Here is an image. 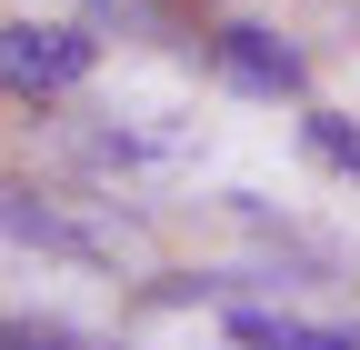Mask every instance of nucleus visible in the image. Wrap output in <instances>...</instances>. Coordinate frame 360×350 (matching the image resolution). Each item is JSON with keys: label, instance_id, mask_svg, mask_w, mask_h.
I'll return each instance as SVG.
<instances>
[{"label": "nucleus", "instance_id": "f257e3e1", "mask_svg": "<svg viewBox=\"0 0 360 350\" xmlns=\"http://www.w3.org/2000/svg\"><path fill=\"white\" fill-rule=\"evenodd\" d=\"M90 30L70 20H0V91H20V101H51V91H80L90 80Z\"/></svg>", "mask_w": 360, "mask_h": 350}, {"label": "nucleus", "instance_id": "f03ea898", "mask_svg": "<svg viewBox=\"0 0 360 350\" xmlns=\"http://www.w3.org/2000/svg\"><path fill=\"white\" fill-rule=\"evenodd\" d=\"M210 60H220V80H231V91H250V101H300V51H281V40L250 30V20L220 30Z\"/></svg>", "mask_w": 360, "mask_h": 350}, {"label": "nucleus", "instance_id": "7ed1b4c3", "mask_svg": "<svg viewBox=\"0 0 360 350\" xmlns=\"http://www.w3.org/2000/svg\"><path fill=\"white\" fill-rule=\"evenodd\" d=\"M0 231H11V240H30V250H60V260H110V240L70 231L60 210H40L30 190H0Z\"/></svg>", "mask_w": 360, "mask_h": 350}, {"label": "nucleus", "instance_id": "20e7f679", "mask_svg": "<svg viewBox=\"0 0 360 350\" xmlns=\"http://www.w3.org/2000/svg\"><path fill=\"white\" fill-rule=\"evenodd\" d=\"M310 150H321L340 181H360V130H350L340 110H310Z\"/></svg>", "mask_w": 360, "mask_h": 350}, {"label": "nucleus", "instance_id": "39448f33", "mask_svg": "<svg viewBox=\"0 0 360 350\" xmlns=\"http://www.w3.org/2000/svg\"><path fill=\"white\" fill-rule=\"evenodd\" d=\"M0 350H101V340L70 320H0Z\"/></svg>", "mask_w": 360, "mask_h": 350}]
</instances>
